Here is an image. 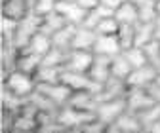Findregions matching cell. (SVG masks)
Returning <instances> with one entry per match:
<instances>
[{
	"label": "cell",
	"mask_w": 160,
	"mask_h": 133,
	"mask_svg": "<svg viewBox=\"0 0 160 133\" xmlns=\"http://www.w3.org/2000/svg\"><path fill=\"white\" fill-rule=\"evenodd\" d=\"M55 10L67 19V23H72V25H82L84 17L88 13V10H84L76 0H59Z\"/></svg>",
	"instance_id": "12"
},
{
	"label": "cell",
	"mask_w": 160,
	"mask_h": 133,
	"mask_svg": "<svg viewBox=\"0 0 160 133\" xmlns=\"http://www.w3.org/2000/svg\"><path fill=\"white\" fill-rule=\"evenodd\" d=\"M61 74H63V67L40 65V69L34 72V80L36 84H53V82H61Z\"/></svg>",
	"instance_id": "27"
},
{
	"label": "cell",
	"mask_w": 160,
	"mask_h": 133,
	"mask_svg": "<svg viewBox=\"0 0 160 133\" xmlns=\"http://www.w3.org/2000/svg\"><path fill=\"white\" fill-rule=\"evenodd\" d=\"M61 82L67 84L72 91H99L103 84H97L88 72H76V70H65L61 74Z\"/></svg>",
	"instance_id": "4"
},
{
	"label": "cell",
	"mask_w": 160,
	"mask_h": 133,
	"mask_svg": "<svg viewBox=\"0 0 160 133\" xmlns=\"http://www.w3.org/2000/svg\"><path fill=\"white\" fill-rule=\"evenodd\" d=\"M126 91H128L126 80L111 76L101 86V89L97 91V99H99V103H103V101H111V99H118V97H126Z\"/></svg>",
	"instance_id": "13"
},
{
	"label": "cell",
	"mask_w": 160,
	"mask_h": 133,
	"mask_svg": "<svg viewBox=\"0 0 160 133\" xmlns=\"http://www.w3.org/2000/svg\"><path fill=\"white\" fill-rule=\"evenodd\" d=\"M53 44H52V36H48V34H44L42 31L40 32H36L32 38H31V42L27 44V48H23V50H27V51H31V53H36V55H46L48 51H50V48H52Z\"/></svg>",
	"instance_id": "25"
},
{
	"label": "cell",
	"mask_w": 160,
	"mask_h": 133,
	"mask_svg": "<svg viewBox=\"0 0 160 133\" xmlns=\"http://www.w3.org/2000/svg\"><path fill=\"white\" fill-rule=\"evenodd\" d=\"M156 84H158V86H160V74H158V78H156Z\"/></svg>",
	"instance_id": "46"
},
{
	"label": "cell",
	"mask_w": 160,
	"mask_h": 133,
	"mask_svg": "<svg viewBox=\"0 0 160 133\" xmlns=\"http://www.w3.org/2000/svg\"><path fill=\"white\" fill-rule=\"evenodd\" d=\"M154 40V21H139L135 25V46L143 48Z\"/></svg>",
	"instance_id": "29"
},
{
	"label": "cell",
	"mask_w": 160,
	"mask_h": 133,
	"mask_svg": "<svg viewBox=\"0 0 160 133\" xmlns=\"http://www.w3.org/2000/svg\"><path fill=\"white\" fill-rule=\"evenodd\" d=\"M40 27H42V13H38L32 8L23 19H19V21H17V31H15V40H13V44L19 50L27 48V44L31 42V38L36 32H40Z\"/></svg>",
	"instance_id": "1"
},
{
	"label": "cell",
	"mask_w": 160,
	"mask_h": 133,
	"mask_svg": "<svg viewBox=\"0 0 160 133\" xmlns=\"http://www.w3.org/2000/svg\"><path fill=\"white\" fill-rule=\"evenodd\" d=\"M114 19L120 25H137L139 23V12L133 0H126V2L114 12Z\"/></svg>",
	"instance_id": "20"
},
{
	"label": "cell",
	"mask_w": 160,
	"mask_h": 133,
	"mask_svg": "<svg viewBox=\"0 0 160 133\" xmlns=\"http://www.w3.org/2000/svg\"><path fill=\"white\" fill-rule=\"evenodd\" d=\"M95 118V112H90V110H82L78 107H72V105H63L57 112V120L65 127V131H78L86 122L93 120Z\"/></svg>",
	"instance_id": "2"
},
{
	"label": "cell",
	"mask_w": 160,
	"mask_h": 133,
	"mask_svg": "<svg viewBox=\"0 0 160 133\" xmlns=\"http://www.w3.org/2000/svg\"><path fill=\"white\" fill-rule=\"evenodd\" d=\"M118 27H120V23L114 19V15H111V17H105L103 21L95 27V32L97 34H116Z\"/></svg>",
	"instance_id": "38"
},
{
	"label": "cell",
	"mask_w": 160,
	"mask_h": 133,
	"mask_svg": "<svg viewBox=\"0 0 160 133\" xmlns=\"http://www.w3.org/2000/svg\"><path fill=\"white\" fill-rule=\"evenodd\" d=\"M32 10V4L29 0H2V15H8L15 21L23 19Z\"/></svg>",
	"instance_id": "16"
},
{
	"label": "cell",
	"mask_w": 160,
	"mask_h": 133,
	"mask_svg": "<svg viewBox=\"0 0 160 133\" xmlns=\"http://www.w3.org/2000/svg\"><path fill=\"white\" fill-rule=\"evenodd\" d=\"M2 86L10 88L13 93H17L19 97L29 99V95L36 89V80H34V74L23 72V70H12L6 78H2Z\"/></svg>",
	"instance_id": "3"
},
{
	"label": "cell",
	"mask_w": 160,
	"mask_h": 133,
	"mask_svg": "<svg viewBox=\"0 0 160 133\" xmlns=\"http://www.w3.org/2000/svg\"><path fill=\"white\" fill-rule=\"evenodd\" d=\"M149 91H151V95L154 97V101L160 105V86L154 82V84H151V86H149Z\"/></svg>",
	"instance_id": "43"
},
{
	"label": "cell",
	"mask_w": 160,
	"mask_h": 133,
	"mask_svg": "<svg viewBox=\"0 0 160 133\" xmlns=\"http://www.w3.org/2000/svg\"><path fill=\"white\" fill-rule=\"evenodd\" d=\"M116 38L122 46V51L135 46V25H120L116 31Z\"/></svg>",
	"instance_id": "34"
},
{
	"label": "cell",
	"mask_w": 160,
	"mask_h": 133,
	"mask_svg": "<svg viewBox=\"0 0 160 133\" xmlns=\"http://www.w3.org/2000/svg\"><path fill=\"white\" fill-rule=\"evenodd\" d=\"M88 74L97 82V84H105L111 78V57L107 55H95L93 63L88 70Z\"/></svg>",
	"instance_id": "15"
},
{
	"label": "cell",
	"mask_w": 160,
	"mask_h": 133,
	"mask_svg": "<svg viewBox=\"0 0 160 133\" xmlns=\"http://www.w3.org/2000/svg\"><path fill=\"white\" fill-rule=\"evenodd\" d=\"M97 32L93 29H88L84 25H78L72 36V48L71 50H93Z\"/></svg>",
	"instance_id": "17"
},
{
	"label": "cell",
	"mask_w": 160,
	"mask_h": 133,
	"mask_svg": "<svg viewBox=\"0 0 160 133\" xmlns=\"http://www.w3.org/2000/svg\"><path fill=\"white\" fill-rule=\"evenodd\" d=\"M158 78V72L147 63L143 67H137L130 72V76L126 78L128 88H149L151 84H154Z\"/></svg>",
	"instance_id": "9"
},
{
	"label": "cell",
	"mask_w": 160,
	"mask_h": 133,
	"mask_svg": "<svg viewBox=\"0 0 160 133\" xmlns=\"http://www.w3.org/2000/svg\"><path fill=\"white\" fill-rule=\"evenodd\" d=\"M65 25H67V19L59 13L57 10H53V12L42 13V27H40V31H42L44 34H48V36H52L59 29H63Z\"/></svg>",
	"instance_id": "21"
},
{
	"label": "cell",
	"mask_w": 160,
	"mask_h": 133,
	"mask_svg": "<svg viewBox=\"0 0 160 133\" xmlns=\"http://www.w3.org/2000/svg\"><path fill=\"white\" fill-rule=\"evenodd\" d=\"M15 31H17V21L8 15H2V40L4 42H13L15 40Z\"/></svg>",
	"instance_id": "37"
},
{
	"label": "cell",
	"mask_w": 160,
	"mask_h": 133,
	"mask_svg": "<svg viewBox=\"0 0 160 133\" xmlns=\"http://www.w3.org/2000/svg\"><path fill=\"white\" fill-rule=\"evenodd\" d=\"M78 25H72V23H67L63 29H59L55 34H52V44L55 48H61L65 51H69L72 48V36H74V31H76Z\"/></svg>",
	"instance_id": "24"
},
{
	"label": "cell",
	"mask_w": 160,
	"mask_h": 133,
	"mask_svg": "<svg viewBox=\"0 0 160 133\" xmlns=\"http://www.w3.org/2000/svg\"><path fill=\"white\" fill-rule=\"evenodd\" d=\"M154 40H160V15L154 19Z\"/></svg>",
	"instance_id": "44"
},
{
	"label": "cell",
	"mask_w": 160,
	"mask_h": 133,
	"mask_svg": "<svg viewBox=\"0 0 160 133\" xmlns=\"http://www.w3.org/2000/svg\"><path fill=\"white\" fill-rule=\"evenodd\" d=\"M95 55H107V57H114L122 51V46H120L116 34H97L95 44L92 50Z\"/></svg>",
	"instance_id": "14"
},
{
	"label": "cell",
	"mask_w": 160,
	"mask_h": 133,
	"mask_svg": "<svg viewBox=\"0 0 160 133\" xmlns=\"http://www.w3.org/2000/svg\"><path fill=\"white\" fill-rule=\"evenodd\" d=\"M122 53H124V57L128 59V63L132 65V69H137V67L147 65V55H145V50H143V48L132 46V48L124 50Z\"/></svg>",
	"instance_id": "35"
},
{
	"label": "cell",
	"mask_w": 160,
	"mask_h": 133,
	"mask_svg": "<svg viewBox=\"0 0 160 133\" xmlns=\"http://www.w3.org/2000/svg\"><path fill=\"white\" fill-rule=\"evenodd\" d=\"M154 103L156 101L151 95L149 88H128V91H126V107L132 112H139Z\"/></svg>",
	"instance_id": "7"
},
{
	"label": "cell",
	"mask_w": 160,
	"mask_h": 133,
	"mask_svg": "<svg viewBox=\"0 0 160 133\" xmlns=\"http://www.w3.org/2000/svg\"><path fill=\"white\" fill-rule=\"evenodd\" d=\"M15 114H17V112H12V110L2 108V129H4V131H8V133H12V131H13Z\"/></svg>",
	"instance_id": "40"
},
{
	"label": "cell",
	"mask_w": 160,
	"mask_h": 133,
	"mask_svg": "<svg viewBox=\"0 0 160 133\" xmlns=\"http://www.w3.org/2000/svg\"><path fill=\"white\" fill-rule=\"evenodd\" d=\"M67 53H69V51H65V50H61V48L52 46L50 51L42 57V65H48V67H65Z\"/></svg>",
	"instance_id": "33"
},
{
	"label": "cell",
	"mask_w": 160,
	"mask_h": 133,
	"mask_svg": "<svg viewBox=\"0 0 160 133\" xmlns=\"http://www.w3.org/2000/svg\"><path fill=\"white\" fill-rule=\"evenodd\" d=\"M124 2H126V0H101V4H103V6H107V8H109V10H112V12H116V10L122 6Z\"/></svg>",
	"instance_id": "41"
},
{
	"label": "cell",
	"mask_w": 160,
	"mask_h": 133,
	"mask_svg": "<svg viewBox=\"0 0 160 133\" xmlns=\"http://www.w3.org/2000/svg\"><path fill=\"white\" fill-rule=\"evenodd\" d=\"M132 65L128 63V59L124 57V53L120 51L118 55L111 57V76H114V78H120V80H126L130 72H132Z\"/></svg>",
	"instance_id": "28"
},
{
	"label": "cell",
	"mask_w": 160,
	"mask_h": 133,
	"mask_svg": "<svg viewBox=\"0 0 160 133\" xmlns=\"http://www.w3.org/2000/svg\"><path fill=\"white\" fill-rule=\"evenodd\" d=\"M111 15H114V12L109 10L107 6H103L101 2H99V6H95L93 10H88V13H86V17H84L82 25L88 27V29H93V31H95V27L101 23L105 17H111Z\"/></svg>",
	"instance_id": "26"
},
{
	"label": "cell",
	"mask_w": 160,
	"mask_h": 133,
	"mask_svg": "<svg viewBox=\"0 0 160 133\" xmlns=\"http://www.w3.org/2000/svg\"><path fill=\"white\" fill-rule=\"evenodd\" d=\"M29 2H31V4H32V6H34V2H36V0H29Z\"/></svg>",
	"instance_id": "47"
},
{
	"label": "cell",
	"mask_w": 160,
	"mask_h": 133,
	"mask_svg": "<svg viewBox=\"0 0 160 133\" xmlns=\"http://www.w3.org/2000/svg\"><path fill=\"white\" fill-rule=\"evenodd\" d=\"M36 89H40L44 95H48V97L57 103L59 107H63L69 103L71 99V95H72V89L63 84V82H53V84H36Z\"/></svg>",
	"instance_id": "11"
},
{
	"label": "cell",
	"mask_w": 160,
	"mask_h": 133,
	"mask_svg": "<svg viewBox=\"0 0 160 133\" xmlns=\"http://www.w3.org/2000/svg\"><path fill=\"white\" fill-rule=\"evenodd\" d=\"M139 12V21H154L158 17L156 12V0H133Z\"/></svg>",
	"instance_id": "32"
},
{
	"label": "cell",
	"mask_w": 160,
	"mask_h": 133,
	"mask_svg": "<svg viewBox=\"0 0 160 133\" xmlns=\"http://www.w3.org/2000/svg\"><path fill=\"white\" fill-rule=\"evenodd\" d=\"M156 2H160V0H156Z\"/></svg>",
	"instance_id": "48"
},
{
	"label": "cell",
	"mask_w": 160,
	"mask_h": 133,
	"mask_svg": "<svg viewBox=\"0 0 160 133\" xmlns=\"http://www.w3.org/2000/svg\"><path fill=\"white\" fill-rule=\"evenodd\" d=\"M156 12H158V15H160V2H156Z\"/></svg>",
	"instance_id": "45"
},
{
	"label": "cell",
	"mask_w": 160,
	"mask_h": 133,
	"mask_svg": "<svg viewBox=\"0 0 160 133\" xmlns=\"http://www.w3.org/2000/svg\"><path fill=\"white\" fill-rule=\"evenodd\" d=\"M107 131H111V133H132V131H143V127H141V122H139V118H137L135 112L124 110L107 127Z\"/></svg>",
	"instance_id": "10"
},
{
	"label": "cell",
	"mask_w": 160,
	"mask_h": 133,
	"mask_svg": "<svg viewBox=\"0 0 160 133\" xmlns=\"http://www.w3.org/2000/svg\"><path fill=\"white\" fill-rule=\"evenodd\" d=\"M93 57H95V53L92 50H69L63 69L76 70V72H88L93 63Z\"/></svg>",
	"instance_id": "6"
},
{
	"label": "cell",
	"mask_w": 160,
	"mask_h": 133,
	"mask_svg": "<svg viewBox=\"0 0 160 133\" xmlns=\"http://www.w3.org/2000/svg\"><path fill=\"white\" fill-rule=\"evenodd\" d=\"M25 105H27V99L19 97V95H17V93H13L10 88L2 86V108L12 110V112H19Z\"/></svg>",
	"instance_id": "31"
},
{
	"label": "cell",
	"mask_w": 160,
	"mask_h": 133,
	"mask_svg": "<svg viewBox=\"0 0 160 133\" xmlns=\"http://www.w3.org/2000/svg\"><path fill=\"white\" fill-rule=\"evenodd\" d=\"M19 53H21V50L13 42H4L2 40V78H6L12 70H15Z\"/></svg>",
	"instance_id": "18"
},
{
	"label": "cell",
	"mask_w": 160,
	"mask_h": 133,
	"mask_svg": "<svg viewBox=\"0 0 160 133\" xmlns=\"http://www.w3.org/2000/svg\"><path fill=\"white\" fill-rule=\"evenodd\" d=\"M27 101H29L38 112H52V114H57L59 108H61L57 103H53V101L48 97V95H44L40 89H34V91L29 95V99H27Z\"/></svg>",
	"instance_id": "22"
},
{
	"label": "cell",
	"mask_w": 160,
	"mask_h": 133,
	"mask_svg": "<svg viewBox=\"0 0 160 133\" xmlns=\"http://www.w3.org/2000/svg\"><path fill=\"white\" fill-rule=\"evenodd\" d=\"M76 2L82 6L84 10H93L95 6H99V2H101V0H76Z\"/></svg>",
	"instance_id": "42"
},
{
	"label": "cell",
	"mask_w": 160,
	"mask_h": 133,
	"mask_svg": "<svg viewBox=\"0 0 160 133\" xmlns=\"http://www.w3.org/2000/svg\"><path fill=\"white\" fill-rule=\"evenodd\" d=\"M57 2H59V0H36L32 8H34L38 13H48V12H53V10H55Z\"/></svg>",
	"instance_id": "39"
},
{
	"label": "cell",
	"mask_w": 160,
	"mask_h": 133,
	"mask_svg": "<svg viewBox=\"0 0 160 133\" xmlns=\"http://www.w3.org/2000/svg\"><path fill=\"white\" fill-rule=\"evenodd\" d=\"M69 105L78 107V108H82V110L95 112V108L99 105L97 91H72L71 99H69Z\"/></svg>",
	"instance_id": "19"
},
{
	"label": "cell",
	"mask_w": 160,
	"mask_h": 133,
	"mask_svg": "<svg viewBox=\"0 0 160 133\" xmlns=\"http://www.w3.org/2000/svg\"><path fill=\"white\" fill-rule=\"evenodd\" d=\"M145 55H147V63L160 74V40H152L147 46H143Z\"/></svg>",
	"instance_id": "36"
},
{
	"label": "cell",
	"mask_w": 160,
	"mask_h": 133,
	"mask_svg": "<svg viewBox=\"0 0 160 133\" xmlns=\"http://www.w3.org/2000/svg\"><path fill=\"white\" fill-rule=\"evenodd\" d=\"M124 110H128V107H126V97H118V99H111V101L99 103L97 108H95V116L109 127Z\"/></svg>",
	"instance_id": "5"
},
{
	"label": "cell",
	"mask_w": 160,
	"mask_h": 133,
	"mask_svg": "<svg viewBox=\"0 0 160 133\" xmlns=\"http://www.w3.org/2000/svg\"><path fill=\"white\" fill-rule=\"evenodd\" d=\"M135 114H137L139 122H141L143 131H149L156 122H160V105L154 103V105H151V107H147V108H143V110H139V112H135Z\"/></svg>",
	"instance_id": "30"
},
{
	"label": "cell",
	"mask_w": 160,
	"mask_h": 133,
	"mask_svg": "<svg viewBox=\"0 0 160 133\" xmlns=\"http://www.w3.org/2000/svg\"><path fill=\"white\" fill-rule=\"evenodd\" d=\"M40 65H42V55H36V53H31L27 50H21L17 57V70H23V72H29V74H34Z\"/></svg>",
	"instance_id": "23"
},
{
	"label": "cell",
	"mask_w": 160,
	"mask_h": 133,
	"mask_svg": "<svg viewBox=\"0 0 160 133\" xmlns=\"http://www.w3.org/2000/svg\"><path fill=\"white\" fill-rule=\"evenodd\" d=\"M15 131H38V110L27 101V105L15 114L13 133Z\"/></svg>",
	"instance_id": "8"
}]
</instances>
